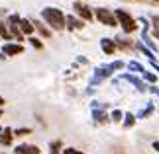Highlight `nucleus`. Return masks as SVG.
I'll use <instances>...</instances> for the list:
<instances>
[{
  "mask_svg": "<svg viewBox=\"0 0 159 154\" xmlns=\"http://www.w3.org/2000/svg\"><path fill=\"white\" fill-rule=\"evenodd\" d=\"M157 2H159V0H157Z\"/></svg>",
  "mask_w": 159,
  "mask_h": 154,
  "instance_id": "nucleus-32",
  "label": "nucleus"
},
{
  "mask_svg": "<svg viewBox=\"0 0 159 154\" xmlns=\"http://www.w3.org/2000/svg\"><path fill=\"white\" fill-rule=\"evenodd\" d=\"M32 26H34V29H35V27H38V29H39V31H41V35H43V37H49V35H51V33H49V29H47L45 26H41V23H39V22H32Z\"/></svg>",
  "mask_w": 159,
  "mask_h": 154,
  "instance_id": "nucleus-13",
  "label": "nucleus"
},
{
  "mask_svg": "<svg viewBox=\"0 0 159 154\" xmlns=\"http://www.w3.org/2000/svg\"><path fill=\"white\" fill-rule=\"evenodd\" d=\"M138 49H139V51H142V53H143V55H145V57H148V59H151V63H153V60H155V55L151 53L149 49H145V47L142 45V43H138Z\"/></svg>",
  "mask_w": 159,
  "mask_h": 154,
  "instance_id": "nucleus-14",
  "label": "nucleus"
},
{
  "mask_svg": "<svg viewBox=\"0 0 159 154\" xmlns=\"http://www.w3.org/2000/svg\"><path fill=\"white\" fill-rule=\"evenodd\" d=\"M20 53H24V47L16 45V43H6L2 47V55H20Z\"/></svg>",
  "mask_w": 159,
  "mask_h": 154,
  "instance_id": "nucleus-6",
  "label": "nucleus"
},
{
  "mask_svg": "<svg viewBox=\"0 0 159 154\" xmlns=\"http://www.w3.org/2000/svg\"><path fill=\"white\" fill-rule=\"evenodd\" d=\"M149 90H151V92H153V94H157V96H159V90L155 88V86H151V88H149Z\"/></svg>",
  "mask_w": 159,
  "mask_h": 154,
  "instance_id": "nucleus-27",
  "label": "nucleus"
},
{
  "mask_svg": "<svg viewBox=\"0 0 159 154\" xmlns=\"http://www.w3.org/2000/svg\"><path fill=\"white\" fill-rule=\"evenodd\" d=\"M30 43H32L35 49H41V47H43V45H41V41H39V39H35V37H30Z\"/></svg>",
  "mask_w": 159,
  "mask_h": 154,
  "instance_id": "nucleus-23",
  "label": "nucleus"
},
{
  "mask_svg": "<svg viewBox=\"0 0 159 154\" xmlns=\"http://www.w3.org/2000/svg\"><path fill=\"white\" fill-rule=\"evenodd\" d=\"M0 106H4V98H0Z\"/></svg>",
  "mask_w": 159,
  "mask_h": 154,
  "instance_id": "nucleus-29",
  "label": "nucleus"
},
{
  "mask_svg": "<svg viewBox=\"0 0 159 154\" xmlns=\"http://www.w3.org/2000/svg\"><path fill=\"white\" fill-rule=\"evenodd\" d=\"M151 23H153V35L159 39V16H151Z\"/></svg>",
  "mask_w": 159,
  "mask_h": 154,
  "instance_id": "nucleus-15",
  "label": "nucleus"
},
{
  "mask_svg": "<svg viewBox=\"0 0 159 154\" xmlns=\"http://www.w3.org/2000/svg\"><path fill=\"white\" fill-rule=\"evenodd\" d=\"M0 117H2V111H0Z\"/></svg>",
  "mask_w": 159,
  "mask_h": 154,
  "instance_id": "nucleus-30",
  "label": "nucleus"
},
{
  "mask_svg": "<svg viewBox=\"0 0 159 154\" xmlns=\"http://www.w3.org/2000/svg\"><path fill=\"white\" fill-rule=\"evenodd\" d=\"M116 69H124V63L122 60H114L112 65H108V66H100V69H96L94 70V76L93 80H90V86H96V84H100L104 78H108Z\"/></svg>",
  "mask_w": 159,
  "mask_h": 154,
  "instance_id": "nucleus-2",
  "label": "nucleus"
},
{
  "mask_svg": "<svg viewBox=\"0 0 159 154\" xmlns=\"http://www.w3.org/2000/svg\"><path fill=\"white\" fill-rule=\"evenodd\" d=\"M93 115H94V119L98 121V123H104V121L108 119V115H106V113H102V111H98V109H94V113H93Z\"/></svg>",
  "mask_w": 159,
  "mask_h": 154,
  "instance_id": "nucleus-17",
  "label": "nucleus"
},
{
  "mask_svg": "<svg viewBox=\"0 0 159 154\" xmlns=\"http://www.w3.org/2000/svg\"><path fill=\"white\" fill-rule=\"evenodd\" d=\"M12 143V129H4L0 133V144H10Z\"/></svg>",
  "mask_w": 159,
  "mask_h": 154,
  "instance_id": "nucleus-12",
  "label": "nucleus"
},
{
  "mask_svg": "<svg viewBox=\"0 0 159 154\" xmlns=\"http://www.w3.org/2000/svg\"><path fill=\"white\" fill-rule=\"evenodd\" d=\"M100 47H102V51H104L106 55H112V53L116 51V43H114V39H108V37L100 39Z\"/></svg>",
  "mask_w": 159,
  "mask_h": 154,
  "instance_id": "nucleus-7",
  "label": "nucleus"
},
{
  "mask_svg": "<svg viewBox=\"0 0 159 154\" xmlns=\"http://www.w3.org/2000/svg\"><path fill=\"white\" fill-rule=\"evenodd\" d=\"M122 78H124V80H128V82H132V84L136 86V88H138L139 92H143V90H145V84H143V82H142V80H139V78H136L134 74H124Z\"/></svg>",
  "mask_w": 159,
  "mask_h": 154,
  "instance_id": "nucleus-10",
  "label": "nucleus"
},
{
  "mask_svg": "<svg viewBox=\"0 0 159 154\" xmlns=\"http://www.w3.org/2000/svg\"><path fill=\"white\" fill-rule=\"evenodd\" d=\"M41 16H43V20L49 23L53 29H63L65 27V16H63L61 10H57V8H43Z\"/></svg>",
  "mask_w": 159,
  "mask_h": 154,
  "instance_id": "nucleus-1",
  "label": "nucleus"
},
{
  "mask_svg": "<svg viewBox=\"0 0 159 154\" xmlns=\"http://www.w3.org/2000/svg\"><path fill=\"white\" fill-rule=\"evenodd\" d=\"M16 154H39V148L35 144H20L16 148Z\"/></svg>",
  "mask_w": 159,
  "mask_h": 154,
  "instance_id": "nucleus-8",
  "label": "nucleus"
},
{
  "mask_svg": "<svg viewBox=\"0 0 159 154\" xmlns=\"http://www.w3.org/2000/svg\"><path fill=\"white\" fill-rule=\"evenodd\" d=\"M18 27H20V31H22V33H28V35L34 31V26H32V22H30V20H20Z\"/></svg>",
  "mask_w": 159,
  "mask_h": 154,
  "instance_id": "nucleus-11",
  "label": "nucleus"
},
{
  "mask_svg": "<svg viewBox=\"0 0 159 154\" xmlns=\"http://www.w3.org/2000/svg\"><path fill=\"white\" fill-rule=\"evenodd\" d=\"M65 23H67V27H69V29H83L84 27L83 20H77L75 16H67L65 18Z\"/></svg>",
  "mask_w": 159,
  "mask_h": 154,
  "instance_id": "nucleus-9",
  "label": "nucleus"
},
{
  "mask_svg": "<svg viewBox=\"0 0 159 154\" xmlns=\"http://www.w3.org/2000/svg\"><path fill=\"white\" fill-rule=\"evenodd\" d=\"M73 8H75V12L83 18V20H87V22H89V20H93V12H90V10H89V6H84L83 2H75V6H73Z\"/></svg>",
  "mask_w": 159,
  "mask_h": 154,
  "instance_id": "nucleus-5",
  "label": "nucleus"
},
{
  "mask_svg": "<svg viewBox=\"0 0 159 154\" xmlns=\"http://www.w3.org/2000/svg\"><path fill=\"white\" fill-rule=\"evenodd\" d=\"M153 109H155V107H153V103H149V106L145 107V109H143L142 113H138V117H142V119H143V117H148L149 113H153Z\"/></svg>",
  "mask_w": 159,
  "mask_h": 154,
  "instance_id": "nucleus-20",
  "label": "nucleus"
},
{
  "mask_svg": "<svg viewBox=\"0 0 159 154\" xmlns=\"http://www.w3.org/2000/svg\"><path fill=\"white\" fill-rule=\"evenodd\" d=\"M59 148H61V143H59V140H55V143L51 144V152H53V154H57Z\"/></svg>",
  "mask_w": 159,
  "mask_h": 154,
  "instance_id": "nucleus-25",
  "label": "nucleus"
},
{
  "mask_svg": "<svg viewBox=\"0 0 159 154\" xmlns=\"http://www.w3.org/2000/svg\"><path fill=\"white\" fill-rule=\"evenodd\" d=\"M128 66H130V70H134V72H142V74L145 72V69H143V66L139 65V63H136V60H132V63L128 65Z\"/></svg>",
  "mask_w": 159,
  "mask_h": 154,
  "instance_id": "nucleus-16",
  "label": "nucleus"
},
{
  "mask_svg": "<svg viewBox=\"0 0 159 154\" xmlns=\"http://www.w3.org/2000/svg\"><path fill=\"white\" fill-rule=\"evenodd\" d=\"M63 154H83V152H79V150H75V148H65Z\"/></svg>",
  "mask_w": 159,
  "mask_h": 154,
  "instance_id": "nucleus-26",
  "label": "nucleus"
},
{
  "mask_svg": "<svg viewBox=\"0 0 159 154\" xmlns=\"http://www.w3.org/2000/svg\"><path fill=\"white\" fill-rule=\"evenodd\" d=\"M30 133H32V129H26V127H24V129H16L14 135H18V137H26V135H30Z\"/></svg>",
  "mask_w": 159,
  "mask_h": 154,
  "instance_id": "nucleus-21",
  "label": "nucleus"
},
{
  "mask_svg": "<svg viewBox=\"0 0 159 154\" xmlns=\"http://www.w3.org/2000/svg\"><path fill=\"white\" fill-rule=\"evenodd\" d=\"M0 133H2V129H0Z\"/></svg>",
  "mask_w": 159,
  "mask_h": 154,
  "instance_id": "nucleus-31",
  "label": "nucleus"
},
{
  "mask_svg": "<svg viewBox=\"0 0 159 154\" xmlns=\"http://www.w3.org/2000/svg\"><path fill=\"white\" fill-rule=\"evenodd\" d=\"M96 18H98V22L104 23V26H110V27L118 26V22H116V18H114V12H110L108 8H96Z\"/></svg>",
  "mask_w": 159,
  "mask_h": 154,
  "instance_id": "nucleus-4",
  "label": "nucleus"
},
{
  "mask_svg": "<svg viewBox=\"0 0 159 154\" xmlns=\"http://www.w3.org/2000/svg\"><path fill=\"white\" fill-rule=\"evenodd\" d=\"M143 76H145V80H149L151 84H155V80H157L155 74H149V72H143Z\"/></svg>",
  "mask_w": 159,
  "mask_h": 154,
  "instance_id": "nucleus-24",
  "label": "nucleus"
},
{
  "mask_svg": "<svg viewBox=\"0 0 159 154\" xmlns=\"http://www.w3.org/2000/svg\"><path fill=\"white\" fill-rule=\"evenodd\" d=\"M0 37H4V39H12V35H10V31L6 29V26L2 22H0Z\"/></svg>",
  "mask_w": 159,
  "mask_h": 154,
  "instance_id": "nucleus-19",
  "label": "nucleus"
},
{
  "mask_svg": "<svg viewBox=\"0 0 159 154\" xmlns=\"http://www.w3.org/2000/svg\"><path fill=\"white\" fill-rule=\"evenodd\" d=\"M153 148H155V150L159 152V140H155V143H153Z\"/></svg>",
  "mask_w": 159,
  "mask_h": 154,
  "instance_id": "nucleus-28",
  "label": "nucleus"
},
{
  "mask_svg": "<svg viewBox=\"0 0 159 154\" xmlns=\"http://www.w3.org/2000/svg\"><path fill=\"white\" fill-rule=\"evenodd\" d=\"M124 117H126V119H124V125H126V127H132L134 123H136V115H132V113H126Z\"/></svg>",
  "mask_w": 159,
  "mask_h": 154,
  "instance_id": "nucleus-18",
  "label": "nucleus"
},
{
  "mask_svg": "<svg viewBox=\"0 0 159 154\" xmlns=\"http://www.w3.org/2000/svg\"><path fill=\"white\" fill-rule=\"evenodd\" d=\"M112 119L114 121H122V111H120V109H114V111H112Z\"/></svg>",
  "mask_w": 159,
  "mask_h": 154,
  "instance_id": "nucleus-22",
  "label": "nucleus"
},
{
  "mask_svg": "<svg viewBox=\"0 0 159 154\" xmlns=\"http://www.w3.org/2000/svg\"><path fill=\"white\" fill-rule=\"evenodd\" d=\"M114 18H116V22L122 26V29H124L126 33L136 31L138 23H136V20H134V18L128 14V12H124V10H116V12H114Z\"/></svg>",
  "mask_w": 159,
  "mask_h": 154,
  "instance_id": "nucleus-3",
  "label": "nucleus"
}]
</instances>
